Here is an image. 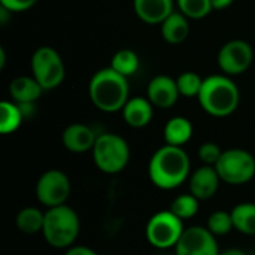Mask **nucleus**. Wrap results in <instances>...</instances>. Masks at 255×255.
<instances>
[{"label":"nucleus","mask_w":255,"mask_h":255,"mask_svg":"<svg viewBox=\"0 0 255 255\" xmlns=\"http://www.w3.org/2000/svg\"><path fill=\"white\" fill-rule=\"evenodd\" d=\"M191 161L182 146L163 145L158 148L148 163V176L160 190L169 191L182 185L190 179Z\"/></svg>","instance_id":"obj_1"},{"label":"nucleus","mask_w":255,"mask_h":255,"mask_svg":"<svg viewBox=\"0 0 255 255\" xmlns=\"http://www.w3.org/2000/svg\"><path fill=\"white\" fill-rule=\"evenodd\" d=\"M127 79L128 78L120 75L111 66L97 70L88 84V96L91 103L99 111L106 114L123 111L130 99Z\"/></svg>","instance_id":"obj_2"},{"label":"nucleus","mask_w":255,"mask_h":255,"mask_svg":"<svg viewBox=\"0 0 255 255\" xmlns=\"http://www.w3.org/2000/svg\"><path fill=\"white\" fill-rule=\"evenodd\" d=\"M202 109L215 118H226L236 112L241 103L239 87L227 75H211L203 79L197 97Z\"/></svg>","instance_id":"obj_3"},{"label":"nucleus","mask_w":255,"mask_h":255,"mask_svg":"<svg viewBox=\"0 0 255 255\" xmlns=\"http://www.w3.org/2000/svg\"><path fill=\"white\" fill-rule=\"evenodd\" d=\"M81 232V220L76 211L67 205L49 208L45 212L42 236L55 250H67L75 245Z\"/></svg>","instance_id":"obj_4"},{"label":"nucleus","mask_w":255,"mask_h":255,"mask_svg":"<svg viewBox=\"0 0 255 255\" xmlns=\"http://www.w3.org/2000/svg\"><path fill=\"white\" fill-rule=\"evenodd\" d=\"M91 152L96 167L106 175L123 172L130 161V146L127 140L115 133L99 134Z\"/></svg>","instance_id":"obj_5"},{"label":"nucleus","mask_w":255,"mask_h":255,"mask_svg":"<svg viewBox=\"0 0 255 255\" xmlns=\"http://www.w3.org/2000/svg\"><path fill=\"white\" fill-rule=\"evenodd\" d=\"M185 232L184 221L172 211H160L154 214L145 227V236L151 247L155 250L175 248Z\"/></svg>","instance_id":"obj_6"},{"label":"nucleus","mask_w":255,"mask_h":255,"mask_svg":"<svg viewBox=\"0 0 255 255\" xmlns=\"http://www.w3.org/2000/svg\"><path fill=\"white\" fill-rule=\"evenodd\" d=\"M31 76L42 85L45 91L58 88L66 76V67L61 55L51 46L37 48L30 60Z\"/></svg>","instance_id":"obj_7"},{"label":"nucleus","mask_w":255,"mask_h":255,"mask_svg":"<svg viewBox=\"0 0 255 255\" xmlns=\"http://www.w3.org/2000/svg\"><path fill=\"white\" fill-rule=\"evenodd\" d=\"M215 169L223 182L244 185L255 176V157L247 149L232 148L223 152Z\"/></svg>","instance_id":"obj_8"},{"label":"nucleus","mask_w":255,"mask_h":255,"mask_svg":"<svg viewBox=\"0 0 255 255\" xmlns=\"http://www.w3.org/2000/svg\"><path fill=\"white\" fill-rule=\"evenodd\" d=\"M72 191L69 176L58 169H49L43 172L36 182V197L45 208H55L66 205Z\"/></svg>","instance_id":"obj_9"},{"label":"nucleus","mask_w":255,"mask_h":255,"mask_svg":"<svg viewBox=\"0 0 255 255\" xmlns=\"http://www.w3.org/2000/svg\"><path fill=\"white\" fill-rule=\"evenodd\" d=\"M217 61L224 75H242L251 67L254 61V49L247 40L233 39L221 46Z\"/></svg>","instance_id":"obj_10"},{"label":"nucleus","mask_w":255,"mask_h":255,"mask_svg":"<svg viewBox=\"0 0 255 255\" xmlns=\"http://www.w3.org/2000/svg\"><path fill=\"white\" fill-rule=\"evenodd\" d=\"M176 255H220L217 238L200 226L185 229L182 238L175 247Z\"/></svg>","instance_id":"obj_11"},{"label":"nucleus","mask_w":255,"mask_h":255,"mask_svg":"<svg viewBox=\"0 0 255 255\" xmlns=\"http://www.w3.org/2000/svg\"><path fill=\"white\" fill-rule=\"evenodd\" d=\"M146 96L154 108L170 109L176 105L181 94L176 85V79L167 75H157L149 81Z\"/></svg>","instance_id":"obj_12"},{"label":"nucleus","mask_w":255,"mask_h":255,"mask_svg":"<svg viewBox=\"0 0 255 255\" xmlns=\"http://www.w3.org/2000/svg\"><path fill=\"white\" fill-rule=\"evenodd\" d=\"M221 182L223 181L217 169L214 166L203 164L190 175L188 188H190V193L202 202V200L212 199L218 193Z\"/></svg>","instance_id":"obj_13"},{"label":"nucleus","mask_w":255,"mask_h":255,"mask_svg":"<svg viewBox=\"0 0 255 255\" xmlns=\"http://www.w3.org/2000/svg\"><path fill=\"white\" fill-rule=\"evenodd\" d=\"M96 131L87 126V124H81V123H75L70 124L64 128L61 140L64 148L69 152L73 154H82V152H88L93 151V146L97 140Z\"/></svg>","instance_id":"obj_14"},{"label":"nucleus","mask_w":255,"mask_h":255,"mask_svg":"<svg viewBox=\"0 0 255 255\" xmlns=\"http://www.w3.org/2000/svg\"><path fill=\"white\" fill-rule=\"evenodd\" d=\"M123 118L126 124L131 128H143L146 127L154 117V105L148 100V97H130L126 106L123 108Z\"/></svg>","instance_id":"obj_15"},{"label":"nucleus","mask_w":255,"mask_h":255,"mask_svg":"<svg viewBox=\"0 0 255 255\" xmlns=\"http://www.w3.org/2000/svg\"><path fill=\"white\" fill-rule=\"evenodd\" d=\"M173 0H133V7L140 21L149 25L161 24L173 10Z\"/></svg>","instance_id":"obj_16"},{"label":"nucleus","mask_w":255,"mask_h":255,"mask_svg":"<svg viewBox=\"0 0 255 255\" xmlns=\"http://www.w3.org/2000/svg\"><path fill=\"white\" fill-rule=\"evenodd\" d=\"M43 91L34 76H16L9 84V96L19 106H31L40 99Z\"/></svg>","instance_id":"obj_17"},{"label":"nucleus","mask_w":255,"mask_h":255,"mask_svg":"<svg viewBox=\"0 0 255 255\" xmlns=\"http://www.w3.org/2000/svg\"><path fill=\"white\" fill-rule=\"evenodd\" d=\"M190 18L182 12H172L161 24V36L170 45H179L187 40L190 34Z\"/></svg>","instance_id":"obj_18"},{"label":"nucleus","mask_w":255,"mask_h":255,"mask_svg":"<svg viewBox=\"0 0 255 255\" xmlns=\"http://www.w3.org/2000/svg\"><path fill=\"white\" fill-rule=\"evenodd\" d=\"M194 127L193 123L185 117H173L170 118L163 130V137L167 145L184 146L193 137Z\"/></svg>","instance_id":"obj_19"},{"label":"nucleus","mask_w":255,"mask_h":255,"mask_svg":"<svg viewBox=\"0 0 255 255\" xmlns=\"http://www.w3.org/2000/svg\"><path fill=\"white\" fill-rule=\"evenodd\" d=\"M43 223H45V212H42L40 209L34 208V206H25L22 208L15 220L16 229L24 233V235H37L42 233L43 229Z\"/></svg>","instance_id":"obj_20"},{"label":"nucleus","mask_w":255,"mask_h":255,"mask_svg":"<svg viewBox=\"0 0 255 255\" xmlns=\"http://www.w3.org/2000/svg\"><path fill=\"white\" fill-rule=\"evenodd\" d=\"M25 114L19 105L15 102L3 100L0 103V133L1 134H12L15 133L24 120Z\"/></svg>","instance_id":"obj_21"},{"label":"nucleus","mask_w":255,"mask_h":255,"mask_svg":"<svg viewBox=\"0 0 255 255\" xmlns=\"http://www.w3.org/2000/svg\"><path fill=\"white\" fill-rule=\"evenodd\" d=\"M230 212L235 230L245 236H255V203H239Z\"/></svg>","instance_id":"obj_22"},{"label":"nucleus","mask_w":255,"mask_h":255,"mask_svg":"<svg viewBox=\"0 0 255 255\" xmlns=\"http://www.w3.org/2000/svg\"><path fill=\"white\" fill-rule=\"evenodd\" d=\"M111 67L126 78L133 76L139 69V57L134 51H131L128 48L120 49L114 54Z\"/></svg>","instance_id":"obj_23"},{"label":"nucleus","mask_w":255,"mask_h":255,"mask_svg":"<svg viewBox=\"0 0 255 255\" xmlns=\"http://www.w3.org/2000/svg\"><path fill=\"white\" fill-rule=\"evenodd\" d=\"M199 208H200V200L194 197L191 193H187V194H179L178 197H175L173 202L170 203L169 211H172L182 221H185V220L194 218L199 212Z\"/></svg>","instance_id":"obj_24"},{"label":"nucleus","mask_w":255,"mask_h":255,"mask_svg":"<svg viewBox=\"0 0 255 255\" xmlns=\"http://www.w3.org/2000/svg\"><path fill=\"white\" fill-rule=\"evenodd\" d=\"M176 85L179 90V94L185 99H191V97H199L202 85H203V78L196 73V72H182L178 78H176Z\"/></svg>","instance_id":"obj_25"},{"label":"nucleus","mask_w":255,"mask_h":255,"mask_svg":"<svg viewBox=\"0 0 255 255\" xmlns=\"http://www.w3.org/2000/svg\"><path fill=\"white\" fill-rule=\"evenodd\" d=\"M206 229L215 236H226L229 235L232 230H235V224H233V218H232V212L227 211H215L209 215L208 218V226Z\"/></svg>","instance_id":"obj_26"},{"label":"nucleus","mask_w":255,"mask_h":255,"mask_svg":"<svg viewBox=\"0 0 255 255\" xmlns=\"http://www.w3.org/2000/svg\"><path fill=\"white\" fill-rule=\"evenodd\" d=\"M176 4L190 19H202L214 10L211 0H176Z\"/></svg>","instance_id":"obj_27"},{"label":"nucleus","mask_w":255,"mask_h":255,"mask_svg":"<svg viewBox=\"0 0 255 255\" xmlns=\"http://www.w3.org/2000/svg\"><path fill=\"white\" fill-rule=\"evenodd\" d=\"M223 149L220 148L218 143L215 142H205L199 146V151H197V155H199V160L205 164V166H214L220 161L221 155H223Z\"/></svg>","instance_id":"obj_28"},{"label":"nucleus","mask_w":255,"mask_h":255,"mask_svg":"<svg viewBox=\"0 0 255 255\" xmlns=\"http://www.w3.org/2000/svg\"><path fill=\"white\" fill-rule=\"evenodd\" d=\"M37 0H0V6L9 12H24L31 9Z\"/></svg>","instance_id":"obj_29"},{"label":"nucleus","mask_w":255,"mask_h":255,"mask_svg":"<svg viewBox=\"0 0 255 255\" xmlns=\"http://www.w3.org/2000/svg\"><path fill=\"white\" fill-rule=\"evenodd\" d=\"M64 255H99L93 248L85 245H72L66 250Z\"/></svg>","instance_id":"obj_30"},{"label":"nucleus","mask_w":255,"mask_h":255,"mask_svg":"<svg viewBox=\"0 0 255 255\" xmlns=\"http://www.w3.org/2000/svg\"><path fill=\"white\" fill-rule=\"evenodd\" d=\"M235 0H211L212 3V7L214 10H223V9H227L229 6H232Z\"/></svg>","instance_id":"obj_31"},{"label":"nucleus","mask_w":255,"mask_h":255,"mask_svg":"<svg viewBox=\"0 0 255 255\" xmlns=\"http://www.w3.org/2000/svg\"><path fill=\"white\" fill-rule=\"evenodd\" d=\"M220 255H248L245 251H242V250H238V248H230V250H227V251H223V253H220Z\"/></svg>","instance_id":"obj_32"},{"label":"nucleus","mask_w":255,"mask_h":255,"mask_svg":"<svg viewBox=\"0 0 255 255\" xmlns=\"http://www.w3.org/2000/svg\"><path fill=\"white\" fill-rule=\"evenodd\" d=\"M4 61H6V55H4V49L0 48V69L4 67Z\"/></svg>","instance_id":"obj_33"}]
</instances>
